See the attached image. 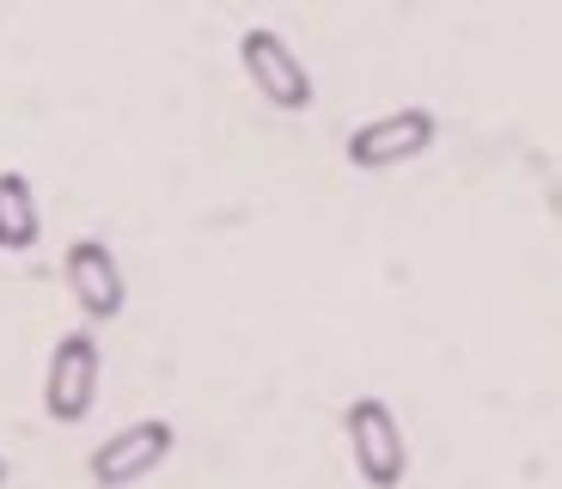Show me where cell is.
Returning <instances> with one entry per match:
<instances>
[{"label":"cell","instance_id":"6da1fadb","mask_svg":"<svg viewBox=\"0 0 562 489\" xmlns=\"http://www.w3.org/2000/svg\"><path fill=\"white\" fill-rule=\"evenodd\" d=\"M342 434H349V459H355L367 489H397L409 477V447H404V429H397L392 404L355 398L342 410Z\"/></svg>","mask_w":562,"mask_h":489},{"label":"cell","instance_id":"7a4b0ae2","mask_svg":"<svg viewBox=\"0 0 562 489\" xmlns=\"http://www.w3.org/2000/svg\"><path fill=\"white\" fill-rule=\"evenodd\" d=\"M435 135H440L435 111L404 104V111H385V116H373V123H361L349 141H342V154H349L355 171H392V166H404V159L428 154Z\"/></svg>","mask_w":562,"mask_h":489},{"label":"cell","instance_id":"3957f363","mask_svg":"<svg viewBox=\"0 0 562 489\" xmlns=\"http://www.w3.org/2000/svg\"><path fill=\"white\" fill-rule=\"evenodd\" d=\"M171 447H178V429L159 422V416H147V422L116 429L111 441H99L92 459H86V471H92L99 489H128V484H140L147 471H159V465L171 459Z\"/></svg>","mask_w":562,"mask_h":489},{"label":"cell","instance_id":"277c9868","mask_svg":"<svg viewBox=\"0 0 562 489\" xmlns=\"http://www.w3.org/2000/svg\"><path fill=\"white\" fill-rule=\"evenodd\" d=\"M239 68H245V80L257 86V98H269L276 111H312V74H306V62L288 49V37L251 25L239 37Z\"/></svg>","mask_w":562,"mask_h":489},{"label":"cell","instance_id":"5b68a950","mask_svg":"<svg viewBox=\"0 0 562 489\" xmlns=\"http://www.w3.org/2000/svg\"><path fill=\"white\" fill-rule=\"evenodd\" d=\"M99 404V343L86 331H68L49 349V374H43V410L56 422H86Z\"/></svg>","mask_w":562,"mask_h":489},{"label":"cell","instance_id":"8992f818","mask_svg":"<svg viewBox=\"0 0 562 489\" xmlns=\"http://www.w3.org/2000/svg\"><path fill=\"white\" fill-rule=\"evenodd\" d=\"M68 288H74V307L86 312V319H116L123 312V269H116V252L104 245V238H74L68 245Z\"/></svg>","mask_w":562,"mask_h":489},{"label":"cell","instance_id":"52a82bcc","mask_svg":"<svg viewBox=\"0 0 562 489\" xmlns=\"http://www.w3.org/2000/svg\"><path fill=\"white\" fill-rule=\"evenodd\" d=\"M37 202H31V184L19 171H0V252H25L37 245Z\"/></svg>","mask_w":562,"mask_h":489},{"label":"cell","instance_id":"ba28073f","mask_svg":"<svg viewBox=\"0 0 562 489\" xmlns=\"http://www.w3.org/2000/svg\"><path fill=\"white\" fill-rule=\"evenodd\" d=\"M0 489H7V459H0Z\"/></svg>","mask_w":562,"mask_h":489}]
</instances>
